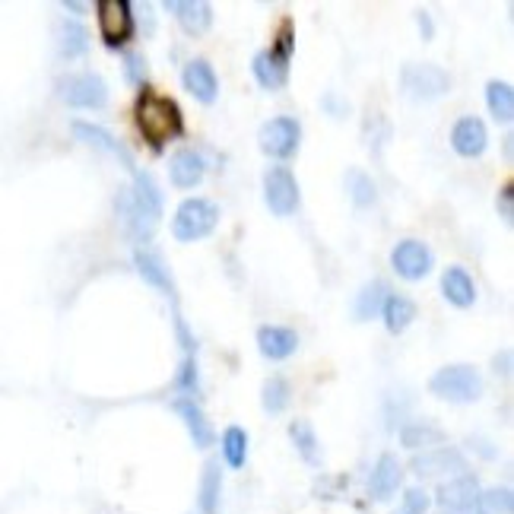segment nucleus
<instances>
[{"instance_id": "nucleus-10", "label": "nucleus", "mask_w": 514, "mask_h": 514, "mask_svg": "<svg viewBox=\"0 0 514 514\" xmlns=\"http://www.w3.org/2000/svg\"><path fill=\"white\" fill-rule=\"evenodd\" d=\"M480 495H483L480 480L473 473H461L438 486L435 502L442 508V514H476L480 511Z\"/></svg>"}, {"instance_id": "nucleus-15", "label": "nucleus", "mask_w": 514, "mask_h": 514, "mask_svg": "<svg viewBox=\"0 0 514 514\" xmlns=\"http://www.w3.org/2000/svg\"><path fill=\"white\" fill-rule=\"evenodd\" d=\"M172 410L178 413V419L185 422V429H188V435H191V442H194V448H210L213 445V438H216V432H213V426H210V419H207V413H204V407H200L197 403V397H175L172 400Z\"/></svg>"}, {"instance_id": "nucleus-20", "label": "nucleus", "mask_w": 514, "mask_h": 514, "mask_svg": "<svg viewBox=\"0 0 514 514\" xmlns=\"http://www.w3.org/2000/svg\"><path fill=\"white\" fill-rule=\"evenodd\" d=\"M257 350H261L264 359H289L299 350V334L292 327H280V324H267L257 330Z\"/></svg>"}, {"instance_id": "nucleus-1", "label": "nucleus", "mask_w": 514, "mask_h": 514, "mask_svg": "<svg viewBox=\"0 0 514 514\" xmlns=\"http://www.w3.org/2000/svg\"><path fill=\"white\" fill-rule=\"evenodd\" d=\"M118 216H121L127 235H131L137 245L153 238V232L159 229V219H162V191L150 172H140V169L134 172L131 188L121 191V197H118Z\"/></svg>"}, {"instance_id": "nucleus-34", "label": "nucleus", "mask_w": 514, "mask_h": 514, "mask_svg": "<svg viewBox=\"0 0 514 514\" xmlns=\"http://www.w3.org/2000/svg\"><path fill=\"white\" fill-rule=\"evenodd\" d=\"M480 508H483L486 514H511V508H514V495H511L508 486H492V489H486V492L480 495Z\"/></svg>"}, {"instance_id": "nucleus-38", "label": "nucleus", "mask_w": 514, "mask_h": 514, "mask_svg": "<svg viewBox=\"0 0 514 514\" xmlns=\"http://www.w3.org/2000/svg\"><path fill=\"white\" fill-rule=\"evenodd\" d=\"M499 207H502V219H505V223H511V185L502 188V194H499Z\"/></svg>"}, {"instance_id": "nucleus-3", "label": "nucleus", "mask_w": 514, "mask_h": 514, "mask_svg": "<svg viewBox=\"0 0 514 514\" xmlns=\"http://www.w3.org/2000/svg\"><path fill=\"white\" fill-rule=\"evenodd\" d=\"M292 48H296V35H292V23H283L273 45L261 54H254L251 70H254V80L261 83L264 89H283L289 80V58H292Z\"/></svg>"}, {"instance_id": "nucleus-9", "label": "nucleus", "mask_w": 514, "mask_h": 514, "mask_svg": "<svg viewBox=\"0 0 514 514\" xmlns=\"http://www.w3.org/2000/svg\"><path fill=\"white\" fill-rule=\"evenodd\" d=\"M410 470L419 476V480H454V476L467 473V457L451 445L429 448L413 457Z\"/></svg>"}, {"instance_id": "nucleus-35", "label": "nucleus", "mask_w": 514, "mask_h": 514, "mask_svg": "<svg viewBox=\"0 0 514 514\" xmlns=\"http://www.w3.org/2000/svg\"><path fill=\"white\" fill-rule=\"evenodd\" d=\"M429 508H432L429 492L422 489V486H413V489L403 492V499L394 508V514H429Z\"/></svg>"}, {"instance_id": "nucleus-32", "label": "nucleus", "mask_w": 514, "mask_h": 514, "mask_svg": "<svg viewBox=\"0 0 514 514\" xmlns=\"http://www.w3.org/2000/svg\"><path fill=\"white\" fill-rule=\"evenodd\" d=\"M86 48H89V35H86L83 23L64 20V26H61V54L64 58H80V54H86Z\"/></svg>"}, {"instance_id": "nucleus-27", "label": "nucleus", "mask_w": 514, "mask_h": 514, "mask_svg": "<svg viewBox=\"0 0 514 514\" xmlns=\"http://www.w3.org/2000/svg\"><path fill=\"white\" fill-rule=\"evenodd\" d=\"M442 442H445V432L432 426V422H407V426L400 429V445L410 451H429Z\"/></svg>"}, {"instance_id": "nucleus-18", "label": "nucleus", "mask_w": 514, "mask_h": 514, "mask_svg": "<svg viewBox=\"0 0 514 514\" xmlns=\"http://www.w3.org/2000/svg\"><path fill=\"white\" fill-rule=\"evenodd\" d=\"M134 267H137V273H140V277H143L146 283H150L153 289H159L165 299H172V302H175V296H178L175 280H172L169 267H165V261H162V257H159L153 248L140 245V248L134 251Z\"/></svg>"}, {"instance_id": "nucleus-30", "label": "nucleus", "mask_w": 514, "mask_h": 514, "mask_svg": "<svg viewBox=\"0 0 514 514\" xmlns=\"http://www.w3.org/2000/svg\"><path fill=\"white\" fill-rule=\"evenodd\" d=\"M388 296H391V289L384 286L381 280H372L369 286H362L359 299H356V318L369 321V318L381 315V305H384V299H388Z\"/></svg>"}, {"instance_id": "nucleus-31", "label": "nucleus", "mask_w": 514, "mask_h": 514, "mask_svg": "<svg viewBox=\"0 0 514 514\" xmlns=\"http://www.w3.org/2000/svg\"><path fill=\"white\" fill-rule=\"evenodd\" d=\"M289 397H292V391H289V381H286V378L273 375V378H267V381H264L261 403H264V410H267L270 416L283 413V410L289 407Z\"/></svg>"}, {"instance_id": "nucleus-11", "label": "nucleus", "mask_w": 514, "mask_h": 514, "mask_svg": "<svg viewBox=\"0 0 514 514\" xmlns=\"http://www.w3.org/2000/svg\"><path fill=\"white\" fill-rule=\"evenodd\" d=\"M302 143V124L289 115L273 118L261 127V150L273 159H289L299 153Z\"/></svg>"}, {"instance_id": "nucleus-2", "label": "nucleus", "mask_w": 514, "mask_h": 514, "mask_svg": "<svg viewBox=\"0 0 514 514\" xmlns=\"http://www.w3.org/2000/svg\"><path fill=\"white\" fill-rule=\"evenodd\" d=\"M137 127L143 140L162 150L165 143H172L185 131V118H181V108L175 99L159 96V93H143L137 102Z\"/></svg>"}, {"instance_id": "nucleus-4", "label": "nucleus", "mask_w": 514, "mask_h": 514, "mask_svg": "<svg viewBox=\"0 0 514 514\" xmlns=\"http://www.w3.org/2000/svg\"><path fill=\"white\" fill-rule=\"evenodd\" d=\"M429 391L448 403H473L483 394V378L473 365L457 362V365H445V369H438L432 375Z\"/></svg>"}, {"instance_id": "nucleus-8", "label": "nucleus", "mask_w": 514, "mask_h": 514, "mask_svg": "<svg viewBox=\"0 0 514 514\" xmlns=\"http://www.w3.org/2000/svg\"><path fill=\"white\" fill-rule=\"evenodd\" d=\"M400 83H403V93L419 102L442 99L451 89V77L435 64H407L400 73Z\"/></svg>"}, {"instance_id": "nucleus-23", "label": "nucleus", "mask_w": 514, "mask_h": 514, "mask_svg": "<svg viewBox=\"0 0 514 514\" xmlns=\"http://www.w3.org/2000/svg\"><path fill=\"white\" fill-rule=\"evenodd\" d=\"M219 505H223V467L219 461H207L197 486V508L200 514H219Z\"/></svg>"}, {"instance_id": "nucleus-24", "label": "nucleus", "mask_w": 514, "mask_h": 514, "mask_svg": "<svg viewBox=\"0 0 514 514\" xmlns=\"http://www.w3.org/2000/svg\"><path fill=\"white\" fill-rule=\"evenodd\" d=\"M442 292L454 308H470L476 302V283L464 267H448L442 277Z\"/></svg>"}, {"instance_id": "nucleus-13", "label": "nucleus", "mask_w": 514, "mask_h": 514, "mask_svg": "<svg viewBox=\"0 0 514 514\" xmlns=\"http://www.w3.org/2000/svg\"><path fill=\"white\" fill-rule=\"evenodd\" d=\"M70 131H73V137H77L80 143H86V146H93V150H99V153H105V156L118 159L131 175L137 172V162H134L131 153H127V146H124L115 134H108L102 124H93V121H73V124H70Z\"/></svg>"}, {"instance_id": "nucleus-22", "label": "nucleus", "mask_w": 514, "mask_h": 514, "mask_svg": "<svg viewBox=\"0 0 514 514\" xmlns=\"http://www.w3.org/2000/svg\"><path fill=\"white\" fill-rule=\"evenodd\" d=\"M204 175H207V162L194 150H178L169 162V178H172V185L181 191L197 188L200 181H204Z\"/></svg>"}, {"instance_id": "nucleus-33", "label": "nucleus", "mask_w": 514, "mask_h": 514, "mask_svg": "<svg viewBox=\"0 0 514 514\" xmlns=\"http://www.w3.org/2000/svg\"><path fill=\"white\" fill-rule=\"evenodd\" d=\"M346 188H350L356 207H372V204H375V197H378L375 181H372L369 175H365V172H359V169L350 172V178H346Z\"/></svg>"}, {"instance_id": "nucleus-36", "label": "nucleus", "mask_w": 514, "mask_h": 514, "mask_svg": "<svg viewBox=\"0 0 514 514\" xmlns=\"http://www.w3.org/2000/svg\"><path fill=\"white\" fill-rule=\"evenodd\" d=\"M175 388L185 391V397H197V362H194V356L181 359V369L175 375Z\"/></svg>"}, {"instance_id": "nucleus-26", "label": "nucleus", "mask_w": 514, "mask_h": 514, "mask_svg": "<svg viewBox=\"0 0 514 514\" xmlns=\"http://www.w3.org/2000/svg\"><path fill=\"white\" fill-rule=\"evenodd\" d=\"M381 318H384V327L391 330V334H403V330H407L413 321H416V302L413 299H407V296H391L384 299V305H381Z\"/></svg>"}, {"instance_id": "nucleus-25", "label": "nucleus", "mask_w": 514, "mask_h": 514, "mask_svg": "<svg viewBox=\"0 0 514 514\" xmlns=\"http://www.w3.org/2000/svg\"><path fill=\"white\" fill-rule=\"evenodd\" d=\"M289 438H292V445H296L299 457L308 464V467H321V438L315 435V426H311L308 419H296L289 426Z\"/></svg>"}, {"instance_id": "nucleus-37", "label": "nucleus", "mask_w": 514, "mask_h": 514, "mask_svg": "<svg viewBox=\"0 0 514 514\" xmlns=\"http://www.w3.org/2000/svg\"><path fill=\"white\" fill-rule=\"evenodd\" d=\"M124 64H127V80H131L134 86H140L146 80V58L143 54H127Z\"/></svg>"}, {"instance_id": "nucleus-28", "label": "nucleus", "mask_w": 514, "mask_h": 514, "mask_svg": "<svg viewBox=\"0 0 514 514\" xmlns=\"http://www.w3.org/2000/svg\"><path fill=\"white\" fill-rule=\"evenodd\" d=\"M486 105L495 121L508 124L514 118V89L511 83H502V80H489L486 83Z\"/></svg>"}, {"instance_id": "nucleus-12", "label": "nucleus", "mask_w": 514, "mask_h": 514, "mask_svg": "<svg viewBox=\"0 0 514 514\" xmlns=\"http://www.w3.org/2000/svg\"><path fill=\"white\" fill-rule=\"evenodd\" d=\"M96 13H99V32L108 48H121L124 42H131V35H134L131 4H124V0H102Z\"/></svg>"}, {"instance_id": "nucleus-21", "label": "nucleus", "mask_w": 514, "mask_h": 514, "mask_svg": "<svg viewBox=\"0 0 514 514\" xmlns=\"http://www.w3.org/2000/svg\"><path fill=\"white\" fill-rule=\"evenodd\" d=\"M165 10L175 16L188 35H204L213 26V7L204 0H169Z\"/></svg>"}, {"instance_id": "nucleus-29", "label": "nucleus", "mask_w": 514, "mask_h": 514, "mask_svg": "<svg viewBox=\"0 0 514 514\" xmlns=\"http://www.w3.org/2000/svg\"><path fill=\"white\" fill-rule=\"evenodd\" d=\"M223 461L232 470H242L248 464V432L242 426H229L223 432Z\"/></svg>"}, {"instance_id": "nucleus-14", "label": "nucleus", "mask_w": 514, "mask_h": 514, "mask_svg": "<svg viewBox=\"0 0 514 514\" xmlns=\"http://www.w3.org/2000/svg\"><path fill=\"white\" fill-rule=\"evenodd\" d=\"M432 264H435V257H432L429 245L416 242V238H403V242L391 251V267L397 270V277L410 280V283L429 277Z\"/></svg>"}, {"instance_id": "nucleus-16", "label": "nucleus", "mask_w": 514, "mask_h": 514, "mask_svg": "<svg viewBox=\"0 0 514 514\" xmlns=\"http://www.w3.org/2000/svg\"><path fill=\"white\" fill-rule=\"evenodd\" d=\"M400 486H403V464L397 461V454L384 451L369 473V495L375 502H391Z\"/></svg>"}, {"instance_id": "nucleus-7", "label": "nucleus", "mask_w": 514, "mask_h": 514, "mask_svg": "<svg viewBox=\"0 0 514 514\" xmlns=\"http://www.w3.org/2000/svg\"><path fill=\"white\" fill-rule=\"evenodd\" d=\"M58 96L70 108H105L108 105V83L99 73L86 70V73H70L58 83Z\"/></svg>"}, {"instance_id": "nucleus-19", "label": "nucleus", "mask_w": 514, "mask_h": 514, "mask_svg": "<svg viewBox=\"0 0 514 514\" xmlns=\"http://www.w3.org/2000/svg\"><path fill=\"white\" fill-rule=\"evenodd\" d=\"M181 83H185L188 93H191L197 102H204V105L216 102V96H219V77H216L213 64L204 61V58L188 61L185 73H181Z\"/></svg>"}, {"instance_id": "nucleus-17", "label": "nucleus", "mask_w": 514, "mask_h": 514, "mask_svg": "<svg viewBox=\"0 0 514 514\" xmlns=\"http://www.w3.org/2000/svg\"><path fill=\"white\" fill-rule=\"evenodd\" d=\"M451 146H454V153L457 156H464V159H476V156H483L486 153V146H489V131H486V124L476 118V115H464L461 121L454 124V131H451Z\"/></svg>"}, {"instance_id": "nucleus-6", "label": "nucleus", "mask_w": 514, "mask_h": 514, "mask_svg": "<svg viewBox=\"0 0 514 514\" xmlns=\"http://www.w3.org/2000/svg\"><path fill=\"white\" fill-rule=\"evenodd\" d=\"M264 200L273 216H292L299 210V200H302V191H299V181L292 175L289 165H270L264 172Z\"/></svg>"}, {"instance_id": "nucleus-5", "label": "nucleus", "mask_w": 514, "mask_h": 514, "mask_svg": "<svg viewBox=\"0 0 514 514\" xmlns=\"http://www.w3.org/2000/svg\"><path fill=\"white\" fill-rule=\"evenodd\" d=\"M219 223V207L207 197H188L185 204L175 210L172 219V235L178 242H200L207 238Z\"/></svg>"}]
</instances>
